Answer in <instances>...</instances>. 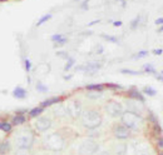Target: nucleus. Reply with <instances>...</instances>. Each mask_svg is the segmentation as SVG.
I'll return each mask as SVG.
<instances>
[{"label":"nucleus","mask_w":163,"mask_h":155,"mask_svg":"<svg viewBox=\"0 0 163 155\" xmlns=\"http://www.w3.org/2000/svg\"><path fill=\"white\" fill-rule=\"evenodd\" d=\"M88 3H89V0H85V2H83V3H82V5H80V8L83 9V10H87V9H88V8H87Z\"/></svg>","instance_id":"nucleus-37"},{"label":"nucleus","mask_w":163,"mask_h":155,"mask_svg":"<svg viewBox=\"0 0 163 155\" xmlns=\"http://www.w3.org/2000/svg\"><path fill=\"white\" fill-rule=\"evenodd\" d=\"M75 64V60L73 59V58H68V61H66V64H65V67H64V70L65 71H68L69 69H72V67Z\"/></svg>","instance_id":"nucleus-21"},{"label":"nucleus","mask_w":163,"mask_h":155,"mask_svg":"<svg viewBox=\"0 0 163 155\" xmlns=\"http://www.w3.org/2000/svg\"><path fill=\"white\" fill-rule=\"evenodd\" d=\"M66 41H68V39H66L65 36H63L59 41H57V43H55V46H62V45H64Z\"/></svg>","instance_id":"nucleus-33"},{"label":"nucleus","mask_w":163,"mask_h":155,"mask_svg":"<svg viewBox=\"0 0 163 155\" xmlns=\"http://www.w3.org/2000/svg\"><path fill=\"white\" fill-rule=\"evenodd\" d=\"M113 24H114V27H120V25H122V21H114Z\"/></svg>","instance_id":"nucleus-42"},{"label":"nucleus","mask_w":163,"mask_h":155,"mask_svg":"<svg viewBox=\"0 0 163 155\" xmlns=\"http://www.w3.org/2000/svg\"><path fill=\"white\" fill-rule=\"evenodd\" d=\"M120 73L129 74V75H139V71H134V70H129V69H122Z\"/></svg>","instance_id":"nucleus-28"},{"label":"nucleus","mask_w":163,"mask_h":155,"mask_svg":"<svg viewBox=\"0 0 163 155\" xmlns=\"http://www.w3.org/2000/svg\"><path fill=\"white\" fill-rule=\"evenodd\" d=\"M34 126H35V130L38 133H44L51 128V120L49 118H47V116H42V118L36 119Z\"/></svg>","instance_id":"nucleus-9"},{"label":"nucleus","mask_w":163,"mask_h":155,"mask_svg":"<svg viewBox=\"0 0 163 155\" xmlns=\"http://www.w3.org/2000/svg\"><path fill=\"white\" fill-rule=\"evenodd\" d=\"M13 95H14V98H18V99H24L26 96V90L20 86H17L14 89V92H13Z\"/></svg>","instance_id":"nucleus-13"},{"label":"nucleus","mask_w":163,"mask_h":155,"mask_svg":"<svg viewBox=\"0 0 163 155\" xmlns=\"http://www.w3.org/2000/svg\"><path fill=\"white\" fill-rule=\"evenodd\" d=\"M100 20H94V21H92V23H89L88 24V27H92V25H94V24H97V23H99Z\"/></svg>","instance_id":"nucleus-41"},{"label":"nucleus","mask_w":163,"mask_h":155,"mask_svg":"<svg viewBox=\"0 0 163 155\" xmlns=\"http://www.w3.org/2000/svg\"><path fill=\"white\" fill-rule=\"evenodd\" d=\"M43 110H44V108H42V106H36V108L32 109L29 111V118H38V116L43 113Z\"/></svg>","instance_id":"nucleus-17"},{"label":"nucleus","mask_w":163,"mask_h":155,"mask_svg":"<svg viewBox=\"0 0 163 155\" xmlns=\"http://www.w3.org/2000/svg\"><path fill=\"white\" fill-rule=\"evenodd\" d=\"M9 151H10V144H9V141H3V143H0V154L5 155Z\"/></svg>","instance_id":"nucleus-18"},{"label":"nucleus","mask_w":163,"mask_h":155,"mask_svg":"<svg viewBox=\"0 0 163 155\" xmlns=\"http://www.w3.org/2000/svg\"><path fill=\"white\" fill-rule=\"evenodd\" d=\"M161 75H162V76H163V71H162V74H161Z\"/></svg>","instance_id":"nucleus-48"},{"label":"nucleus","mask_w":163,"mask_h":155,"mask_svg":"<svg viewBox=\"0 0 163 155\" xmlns=\"http://www.w3.org/2000/svg\"><path fill=\"white\" fill-rule=\"evenodd\" d=\"M157 31H158V33H162V31H163V24H162V25H159V28H158V30H157Z\"/></svg>","instance_id":"nucleus-43"},{"label":"nucleus","mask_w":163,"mask_h":155,"mask_svg":"<svg viewBox=\"0 0 163 155\" xmlns=\"http://www.w3.org/2000/svg\"><path fill=\"white\" fill-rule=\"evenodd\" d=\"M44 146L53 151H59L64 148V139L57 133L49 134L44 138Z\"/></svg>","instance_id":"nucleus-3"},{"label":"nucleus","mask_w":163,"mask_h":155,"mask_svg":"<svg viewBox=\"0 0 163 155\" xmlns=\"http://www.w3.org/2000/svg\"><path fill=\"white\" fill-rule=\"evenodd\" d=\"M102 68V64L100 63H97V61H90L85 65H82V67H78V70H82V71H85L88 74H93L98 71L99 69Z\"/></svg>","instance_id":"nucleus-10"},{"label":"nucleus","mask_w":163,"mask_h":155,"mask_svg":"<svg viewBox=\"0 0 163 155\" xmlns=\"http://www.w3.org/2000/svg\"><path fill=\"white\" fill-rule=\"evenodd\" d=\"M113 134L118 140H127L132 135V130L123 124H117L113 128Z\"/></svg>","instance_id":"nucleus-7"},{"label":"nucleus","mask_w":163,"mask_h":155,"mask_svg":"<svg viewBox=\"0 0 163 155\" xmlns=\"http://www.w3.org/2000/svg\"><path fill=\"white\" fill-rule=\"evenodd\" d=\"M70 78H72V75H66V76H64V79H65V80H69Z\"/></svg>","instance_id":"nucleus-45"},{"label":"nucleus","mask_w":163,"mask_h":155,"mask_svg":"<svg viewBox=\"0 0 163 155\" xmlns=\"http://www.w3.org/2000/svg\"><path fill=\"white\" fill-rule=\"evenodd\" d=\"M157 80H161V81H163V76H162V75H157Z\"/></svg>","instance_id":"nucleus-44"},{"label":"nucleus","mask_w":163,"mask_h":155,"mask_svg":"<svg viewBox=\"0 0 163 155\" xmlns=\"http://www.w3.org/2000/svg\"><path fill=\"white\" fill-rule=\"evenodd\" d=\"M65 108H66L68 115L72 116V118H74V119H77V118H79V116H82V113H83V109H82V104H80L79 101H77V100H72Z\"/></svg>","instance_id":"nucleus-8"},{"label":"nucleus","mask_w":163,"mask_h":155,"mask_svg":"<svg viewBox=\"0 0 163 155\" xmlns=\"http://www.w3.org/2000/svg\"><path fill=\"white\" fill-rule=\"evenodd\" d=\"M26 121V118H25V115H19V114H15V116L13 118L11 123L13 125H21Z\"/></svg>","instance_id":"nucleus-16"},{"label":"nucleus","mask_w":163,"mask_h":155,"mask_svg":"<svg viewBox=\"0 0 163 155\" xmlns=\"http://www.w3.org/2000/svg\"><path fill=\"white\" fill-rule=\"evenodd\" d=\"M143 69H144L146 73H149V74H156L157 73V70L153 68V65H151V64H146V65L143 67Z\"/></svg>","instance_id":"nucleus-22"},{"label":"nucleus","mask_w":163,"mask_h":155,"mask_svg":"<svg viewBox=\"0 0 163 155\" xmlns=\"http://www.w3.org/2000/svg\"><path fill=\"white\" fill-rule=\"evenodd\" d=\"M128 96L132 99V100H137V101H144V98L143 95L139 93V90H137L135 88H132L128 90Z\"/></svg>","instance_id":"nucleus-12"},{"label":"nucleus","mask_w":163,"mask_h":155,"mask_svg":"<svg viewBox=\"0 0 163 155\" xmlns=\"http://www.w3.org/2000/svg\"><path fill=\"white\" fill-rule=\"evenodd\" d=\"M157 145H158V148L163 149V138H158V141H157Z\"/></svg>","instance_id":"nucleus-36"},{"label":"nucleus","mask_w":163,"mask_h":155,"mask_svg":"<svg viewBox=\"0 0 163 155\" xmlns=\"http://www.w3.org/2000/svg\"><path fill=\"white\" fill-rule=\"evenodd\" d=\"M34 143V135L30 132H21L15 138V145L18 149H26L29 150Z\"/></svg>","instance_id":"nucleus-4"},{"label":"nucleus","mask_w":163,"mask_h":155,"mask_svg":"<svg viewBox=\"0 0 163 155\" xmlns=\"http://www.w3.org/2000/svg\"><path fill=\"white\" fill-rule=\"evenodd\" d=\"M102 115L97 110H85L82 113V123L87 129H97L102 124Z\"/></svg>","instance_id":"nucleus-2"},{"label":"nucleus","mask_w":163,"mask_h":155,"mask_svg":"<svg viewBox=\"0 0 163 155\" xmlns=\"http://www.w3.org/2000/svg\"><path fill=\"white\" fill-rule=\"evenodd\" d=\"M0 129L5 133H10L11 132V124L8 121H0Z\"/></svg>","instance_id":"nucleus-19"},{"label":"nucleus","mask_w":163,"mask_h":155,"mask_svg":"<svg viewBox=\"0 0 163 155\" xmlns=\"http://www.w3.org/2000/svg\"><path fill=\"white\" fill-rule=\"evenodd\" d=\"M120 118H122V124L126 125L128 129H131V130H134V132L139 130L142 124H143V118L139 114L134 113V111H129V110L124 111L120 115Z\"/></svg>","instance_id":"nucleus-1"},{"label":"nucleus","mask_w":163,"mask_h":155,"mask_svg":"<svg viewBox=\"0 0 163 155\" xmlns=\"http://www.w3.org/2000/svg\"><path fill=\"white\" fill-rule=\"evenodd\" d=\"M127 154V145L126 144H118L114 148V155H126Z\"/></svg>","instance_id":"nucleus-15"},{"label":"nucleus","mask_w":163,"mask_h":155,"mask_svg":"<svg viewBox=\"0 0 163 155\" xmlns=\"http://www.w3.org/2000/svg\"><path fill=\"white\" fill-rule=\"evenodd\" d=\"M60 101H62L60 96H53V98H49V99L44 100L42 104H40V106H42V108H49V106H53V105L58 104V103H60Z\"/></svg>","instance_id":"nucleus-11"},{"label":"nucleus","mask_w":163,"mask_h":155,"mask_svg":"<svg viewBox=\"0 0 163 155\" xmlns=\"http://www.w3.org/2000/svg\"><path fill=\"white\" fill-rule=\"evenodd\" d=\"M143 92L147 94V95H149V96H154L156 94H157V92L154 89H152L151 86H146L144 89H143Z\"/></svg>","instance_id":"nucleus-24"},{"label":"nucleus","mask_w":163,"mask_h":155,"mask_svg":"<svg viewBox=\"0 0 163 155\" xmlns=\"http://www.w3.org/2000/svg\"><path fill=\"white\" fill-rule=\"evenodd\" d=\"M98 149H99V145L96 143V141L88 139L80 144L79 154L80 155H94V154H97Z\"/></svg>","instance_id":"nucleus-5"},{"label":"nucleus","mask_w":163,"mask_h":155,"mask_svg":"<svg viewBox=\"0 0 163 155\" xmlns=\"http://www.w3.org/2000/svg\"><path fill=\"white\" fill-rule=\"evenodd\" d=\"M50 19H51V14H47V15L42 16V19H40V20L36 23V27H40V25H43L44 23H47V21L50 20Z\"/></svg>","instance_id":"nucleus-23"},{"label":"nucleus","mask_w":163,"mask_h":155,"mask_svg":"<svg viewBox=\"0 0 163 155\" xmlns=\"http://www.w3.org/2000/svg\"><path fill=\"white\" fill-rule=\"evenodd\" d=\"M147 55H148V51H147V50H142V51H139L138 54H135L134 58H135V59H141V58H144V56H147Z\"/></svg>","instance_id":"nucleus-29"},{"label":"nucleus","mask_w":163,"mask_h":155,"mask_svg":"<svg viewBox=\"0 0 163 155\" xmlns=\"http://www.w3.org/2000/svg\"><path fill=\"white\" fill-rule=\"evenodd\" d=\"M24 67H25V70L26 71H30V69H32V63L29 61V59H24Z\"/></svg>","instance_id":"nucleus-30"},{"label":"nucleus","mask_w":163,"mask_h":155,"mask_svg":"<svg viewBox=\"0 0 163 155\" xmlns=\"http://www.w3.org/2000/svg\"><path fill=\"white\" fill-rule=\"evenodd\" d=\"M137 155H149V153H148L147 149H144V148H139V149L137 150Z\"/></svg>","instance_id":"nucleus-32"},{"label":"nucleus","mask_w":163,"mask_h":155,"mask_svg":"<svg viewBox=\"0 0 163 155\" xmlns=\"http://www.w3.org/2000/svg\"><path fill=\"white\" fill-rule=\"evenodd\" d=\"M159 155H163V151H161V153H159Z\"/></svg>","instance_id":"nucleus-46"},{"label":"nucleus","mask_w":163,"mask_h":155,"mask_svg":"<svg viewBox=\"0 0 163 155\" xmlns=\"http://www.w3.org/2000/svg\"><path fill=\"white\" fill-rule=\"evenodd\" d=\"M36 89H38V92H40V93H47L48 92V88L45 85H43V84H40V83H38Z\"/></svg>","instance_id":"nucleus-26"},{"label":"nucleus","mask_w":163,"mask_h":155,"mask_svg":"<svg viewBox=\"0 0 163 155\" xmlns=\"http://www.w3.org/2000/svg\"><path fill=\"white\" fill-rule=\"evenodd\" d=\"M0 2H5V0H0Z\"/></svg>","instance_id":"nucleus-47"},{"label":"nucleus","mask_w":163,"mask_h":155,"mask_svg":"<svg viewBox=\"0 0 163 155\" xmlns=\"http://www.w3.org/2000/svg\"><path fill=\"white\" fill-rule=\"evenodd\" d=\"M17 155H29V153H28L26 149H18L17 150Z\"/></svg>","instance_id":"nucleus-34"},{"label":"nucleus","mask_w":163,"mask_h":155,"mask_svg":"<svg viewBox=\"0 0 163 155\" xmlns=\"http://www.w3.org/2000/svg\"><path fill=\"white\" fill-rule=\"evenodd\" d=\"M54 114H55V115H58V116H64L65 114H68V113H66V108H65V106L57 108L55 110H54Z\"/></svg>","instance_id":"nucleus-20"},{"label":"nucleus","mask_w":163,"mask_h":155,"mask_svg":"<svg viewBox=\"0 0 163 155\" xmlns=\"http://www.w3.org/2000/svg\"><path fill=\"white\" fill-rule=\"evenodd\" d=\"M162 53H163L162 49H154V50H153V54H156V55H161Z\"/></svg>","instance_id":"nucleus-39"},{"label":"nucleus","mask_w":163,"mask_h":155,"mask_svg":"<svg viewBox=\"0 0 163 155\" xmlns=\"http://www.w3.org/2000/svg\"><path fill=\"white\" fill-rule=\"evenodd\" d=\"M104 39H105V40L107 41H111V43H118L119 40H118V39L116 38V36H111V35H105V34H103L102 35Z\"/></svg>","instance_id":"nucleus-25"},{"label":"nucleus","mask_w":163,"mask_h":155,"mask_svg":"<svg viewBox=\"0 0 163 155\" xmlns=\"http://www.w3.org/2000/svg\"><path fill=\"white\" fill-rule=\"evenodd\" d=\"M75 2H79V0H75Z\"/></svg>","instance_id":"nucleus-49"},{"label":"nucleus","mask_w":163,"mask_h":155,"mask_svg":"<svg viewBox=\"0 0 163 155\" xmlns=\"http://www.w3.org/2000/svg\"><path fill=\"white\" fill-rule=\"evenodd\" d=\"M154 23H156V25H162L163 24V18H158Z\"/></svg>","instance_id":"nucleus-40"},{"label":"nucleus","mask_w":163,"mask_h":155,"mask_svg":"<svg viewBox=\"0 0 163 155\" xmlns=\"http://www.w3.org/2000/svg\"><path fill=\"white\" fill-rule=\"evenodd\" d=\"M98 93H99V92H93L92 94H89V98H92V99H97L98 95H99Z\"/></svg>","instance_id":"nucleus-38"},{"label":"nucleus","mask_w":163,"mask_h":155,"mask_svg":"<svg viewBox=\"0 0 163 155\" xmlns=\"http://www.w3.org/2000/svg\"><path fill=\"white\" fill-rule=\"evenodd\" d=\"M64 35H60V34H55V35H53L51 38H50V40L53 41V43H57V41H59L60 39L63 38Z\"/></svg>","instance_id":"nucleus-31"},{"label":"nucleus","mask_w":163,"mask_h":155,"mask_svg":"<svg viewBox=\"0 0 163 155\" xmlns=\"http://www.w3.org/2000/svg\"><path fill=\"white\" fill-rule=\"evenodd\" d=\"M139 21H141V16L138 15L137 18H135L133 21H132V24H131V28L132 29H135V28H137L138 27V24H139Z\"/></svg>","instance_id":"nucleus-27"},{"label":"nucleus","mask_w":163,"mask_h":155,"mask_svg":"<svg viewBox=\"0 0 163 155\" xmlns=\"http://www.w3.org/2000/svg\"><path fill=\"white\" fill-rule=\"evenodd\" d=\"M104 109H105V111L108 114L112 116V118H118V116H120L122 114L124 113L123 111V105H122L120 103L116 101V100H109L105 104Z\"/></svg>","instance_id":"nucleus-6"},{"label":"nucleus","mask_w":163,"mask_h":155,"mask_svg":"<svg viewBox=\"0 0 163 155\" xmlns=\"http://www.w3.org/2000/svg\"><path fill=\"white\" fill-rule=\"evenodd\" d=\"M104 88H105L104 84H89L85 86V89L88 92H102Z\"/></svg>","instance_id":"nucleus-14"},{"label":"nucleus","mask_w":163,"mask_h":155,"mask_svg":"<svg viewBox=\"0 0 163 155\" xmlns=\"http://www.w3.org/2000/svg\"><path fill=\"white\" fill-rule=\"evenodd\" d=\"M105 86H111V89H120L122 86L118 85V84H107Z\"/></svg>","instance_id":"nucleus-35"}]
</instances>
